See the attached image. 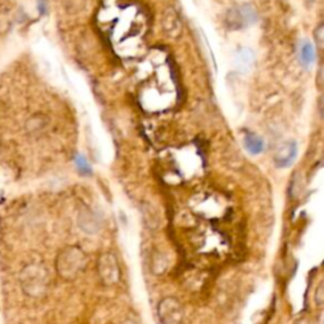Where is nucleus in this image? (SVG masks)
Listing matches in <instances>:
<instances>
[{
    "instance_id": "nucleus-1",
    "label": "nucleus",
    "mask_w": 324,
    "mask_h": 324,
    "mask_svg": "<svg viewBox=\"0 0 324 324\" xmlns=\"http://www.w3.org/2000/svg\"><path fill=\"white\" fill-rule=\"evenodd\" d=\"M257 21V13L255 9L248 4H241L227 13L226 23L231 29H242Z\"/></svg>"
},
{
    "instance_id": "nucleus-3",
    "label": "nucleus",
    "mask_w": 324,
    "mask_h": 324,
    "mask_svg": "<svg viewBox=\"0 0 324 324\" xmlns=\"http://www.w3.org/2000/svg\"><path fill=\"white\" fill-rule=\"evenodd\" d=\"M65 255L66 256L62 258L64 266H62V268H60V271L62 270V273H67V278H74L85 266L86 256L83 251L76 247H71L70 250H67Z\"/></svg>"
},
{
    "instance_id": "nucleus-5",
    "label": "nucleus",
    "mask_w": 324,
    "mask_h": 324,
    "mask_svg": "<svg viewBox=\"0 0 324 324\" xmlns=\"http://www.w3.org/2000/svg\"><path fill=\"white\" fill-rule=\"evenodd\" d=\"M298 154V144L295 141H288L281 144L274 156V164L276 168H289L294 164Z\"/></svg>"
},
{
    "instance_id": "nucleus-9",
    "label": "nucleus",
    "mask_w": 324,
    "mask_h": 324,
    "mask_svg": "<svg viewBox=\"0 0 324 324\" xmlns=\"http://www.w3.org/2000/svg\"><path fill=\"white\" fill-rule=\"evenodd\" d=\"M323 284L320 283V285L318 286V289H316V293H315V301L318 305H321L323 304Z\"/></svg>"
},
{
    "instance_id": "nucleus-6",
    "label": "nucleus",
    "mask_w": 324,
    "mask_h": 324,
    "mask_svg": "<svg viewBox=\"0 0 324 324\" xmlns=\"http://www.w3.org/2000/svg\"><path fill=\"white\" fill-rule=\"evenodd\" d=\"M299 60H300L301 66L305 69L313 66L314 61H315V48L309 39L301 41L300 46H299Z\"/></svg>"
},
{
    "instance_id": "nucleus-8",
    "label": "nucleus",
    "mask_w": 324,
    "mask_h": 324,
    "mask_svg": "<svg viewBox=\"0 0 324 324\" xmlns=\"http://www.w3.org/2000/svg\"><path fill=\"white\" fill-rule=\"evenodd\" d=\"M75 164H76V168L77 170L80 171V174H83V175H90V174L93 173L90 165H89L88 159H86L83 154L76 156V158H75Z\"/></svg>"
},
{
    "instance_id": "nucleus-2",
    "label": "nucleus",
    "mask_w": 324,
    "mask_h": 324,
    "mask_svg": "<svg viewBox=\"0 0 324 324\" xmlns=\"http://www.w3.org/2000/svg\"><path fill=\"white\" fill-rule=\"evenodd\" d=\"M158 318L162 324H180L184 318L183 305L174 298H166L157 308Z\"/></svg>"
},
{
    "instance_id": "nucleus-7",
    "label": "nucleus",
    "mask_w": 324,
    "mask_h": 324,
    "mask_svg": "<svg viewBox=\"0 0 324 324\" xmlns=\"http://www.w3.org/2000/svg\"><path fill=\"white\" fill-rule=\"evenodd\" d=\"M243 144H245V148L247 149L251 154H260L262 153L263 149H265V141H263L258 134L251 133V132L245 134Z\"/></svg>"
},
{
    "instance_id": "nucleus-4",
    "label": "nucleus",
    "mask_w": 324,
    "mask_h": 324,
    "mask_svg": "<svg viewBox=\"0 0 324 324\" xmlns=\"http://www.w3.org/2000/svg\"><path fill=\"white\" fill-rule=\"evenodd\" d=\"M99 275H100L103 283L111 284L117 283L119 280V267L116 260V256L112 253H104L99 258Z\"/></svg>"
}]
</instances>
